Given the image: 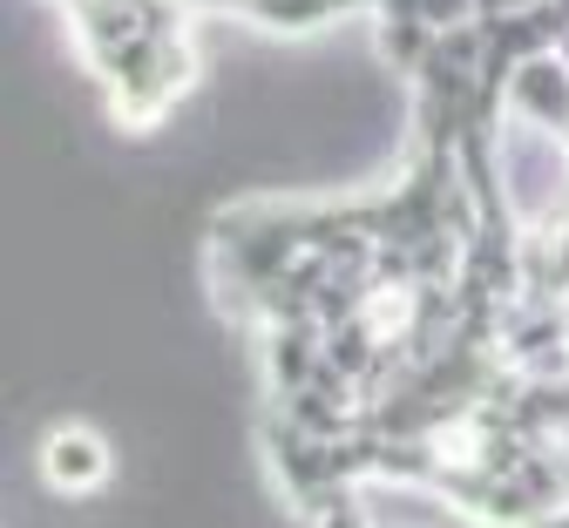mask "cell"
Segmentation results:
<instances>
[{
  "instance_id": "1",
  "label": "cell",
  "mask_w": 569,
  "mask_h": 528,
  "mask_svg": "<svg viewBox=\"0 0 569 528\" xmlns=\"http://www.w3.org/2000/svg\"><path fill=\"white\" fill-rule=\"evenodd\" d=\"M109 109L129 122V129H142V122H157V116H170L177 109V96L197 82V48H190V34H157V41H136L109 74Z\"/></svg>"
},
{
  "instance_id": "2",
  "label": "cell",
  "mask_w": 569,
  "mask_h": 528,
  "mask_svg": "<svg viewBox=\"0 0 569 528\" xmlns=\"http://www.w3.org/2000/svg\"><path fill=\"white\" fill-rule=\"evenodd\" d=\"M502 109L509 116H529V122H542L556 136H569V61L556 48L516 61L509 68V89H502Z\"/></svg>"
},
{
  "instance_id": "3",
  "label": "cell",
  "mask_w": 569,
  "mask_h": 528,
  "mask_svg": "<svg viewBox=\"0 0 569 528\" xmlns=\"http://www.w3.org/2000/svg\"><path fill=\"white\" fill-rule=\"evenodd\" d=\"M109 468H116L109 461V440L89 434V427H54L41 440V481L54 495H96L109 481Z\"/></svg>"
},
{
  "instance_id": "4",
  "label": "cell",
  "mask_w": 569,
  "mask_h": 528,
  "mask_svg": "<svg viewBox=\"0 0 569 528\" xmlns=\"http://www.w3.org/2000/svg\"><path fill=\"white\" fill-rule=\"evenodd\" d=\"M339 8L332 0H244V21L271 28V34H306V28H326Z\"/></svg>"
},
{
  "instance_id": "5",
  "label": "cell",
  "mask_w": 569,
  "mask_h": 528,
  "mask_svg": "<svg viewBox=\"0 0 569 528\" xmlns=\"http://www.w3.org/2000/svg\"><path fill=\"white\" fill-rule=\"evenodd\" d=\"M556 8H562V14H569V0H556Z\"/></svg>"
}]
</instances>
